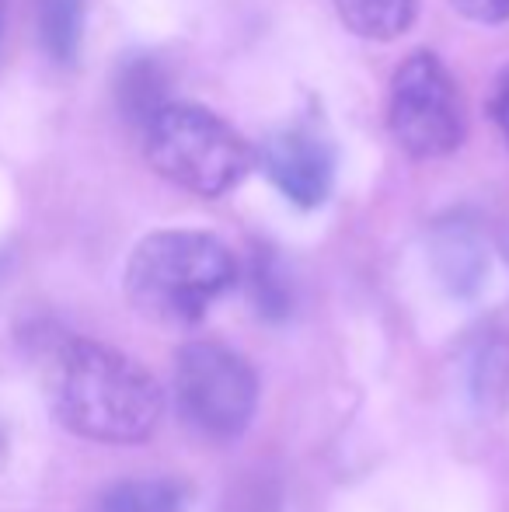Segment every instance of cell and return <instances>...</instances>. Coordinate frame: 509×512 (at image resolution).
Here are the masks:
<instances>
[{"instance_id": "12", "label": "cell", "mask_w": 509, "mask_h": 512, "mask_svg": "<svg viewBox=\"0 0 509 512\" xmlns=\"http://www.w3.org/2000/svg\"><path fill=\"white\" fill-rule=\"evenodd\" d=\"M457 14L478 25H503L509 21V0H450Z\"/></svg>"}, {"instance_id": "6", "label": "cell", "mask_w": 509, "mask_h": 512, "mask_svg": "<svg viewBox=\"0 0 509 512\" xmlns=\"http://www.w3.org/2000/svg\"><path fill=\"white\" fill-rule=\"evenodd\" d=\"M255 161L269 182L300 209H314L328 199L335 182V147L314 122H290L272 129L258 147Z\"/></svg>"}, {"instance_id": "9", "label": "cell", "mask_w": 509, "mask_h": 512, "mask_svg": "<svg viewBox=\"0 0 509 512\" xmlns=\"http://www.w3.org/2000/svg\"><path fill=\"white\" fill-rule=\"evenodd\" d=\"M339 21L370 42H394L412 28L415 0H332Z\"/></svg>"}, {"instance_id": "3", "label": "cell", "mask_w": 509, "mask_h": 512, "mask_svg": "<svg viewBox=\"0 0 509 512\" xmlns=\"http://www.w3.org/2000/svg\"><path fill=\"white\" fill-rule=\"evenodd\" d=\"M143 154L164 182L203 199L238 189L255 168V150L217 112L192 102H168L143 126Z\"/></svg>"}, {"instance_id": "2", "label": "cell", "mask_w": 509, "mask_h": 512, "mask_svg": "<svg viewBox=\"0 0 509 512\" xmlns=\"http://www.w3.org/2000/svg\"><path fill=\"white\" fill-rule=\"evenodd\" d=\"M238 283V262L217 234L206 230H154L126 262V297L147 321L185 328Z\"/></svg>"}, {"instance_id": "4", "label": "cell", "mask_w": 509, "mask_h": 512, "mask_svg": "<svg viewBox=\"0 0 509 512\" xmlns=\"http://www.w3.org/2000/svg\"><path fill=\"white\" fill-rule=\"evenodd\" d=\"M175 405L196 436L231 443L252 425L258 408L252 363L217 338L189 342L175 359Z\"/></svg>"}, {"instance_id": "1", "label": "cell", "mask_w": 509, "mask_h": 512, "mask_svg": "<svg viewBox=\"0 0 509 512\" xmlns=\"http://www.w3.org/2000/svg\"><path fill=\"white\" fill-rule=\"evenodd\" d=\"M49 401L74 436L133 446L157 429L164 391L136 359L95 338H63L49 356Z\"/></svg>"}, {"instance_id": "7", "label": "cell", "mask_w": 509, "mask_h": 512, "mask_svg": "<svg viewBox=\"0 0 509 512\" xmlns=\"http://www.w3.org/2000/svg\"><path fill=\"white\" fill-rule=\"evenodd\" d=\"M168 84V70L161 67L157 56H126L116 70V105L126 115V122H133L140 129L147 126L171 102Z\"/></svg>"}, {"instance_id": "8", "label": "cell", "mask_w": 509, "mask_h": 512, "mask_svg": "<svg viewBox=\"0 0 509 512\" xmlns=\"http://www.w3.org/2000/svg\"><path fill=\"white\" fill-rule=\"evenodd\" d=\"M88 0H35V28L46 56L60 67H74L84 46Z\"/></svg>"}, {"instance_id": "13", "label": "cell", "mask_w": 509, "mask_h": 512, "mask_svg": "<svg viewBox=\"0 0 509 512\" xmlns=\"http://www.w3.org/2000/svg\"><path fill=\"white\" fill-rule=\"evenodd\" d=\"M489 112H492V122H496V129L503 133L506 147H509V67L503 70V74H499L496 88H492Z\"/></svg>"}, {"instance_id": "14", "label": "cell", "mask_w": 509, "mask_h": 512, "mask_svg": "<svg viewBox=\"0 0 509 512\" xmlns=\"http://www.w3.org/2000/svg\"><path fill=\"white\" fill-rule=\"evenodd\" d=\"M4 18H7V0H0V39H4Z\"/></svg>"}, {"instance_id": "10", "label": "cell", "mask_w": 509, "mask_h": 512, "mask_svg": "<svg viewBox=\"0 0 509 512\" xmlns=\"http://www.w3.org/2000/svg\"><path fill=\"white\" fill-rule=\"evenodd\" d=\"M185 495L175 481L164 478H126L98 495L91 512H182Z\"/></svg>"}, {"instance_id": "11", "label": "cell", "mask_w": 509, "mask_h": 512, "mask_svg": "<svg viewBox=\"0 0 509 512\" xmlns=\"http://www.w3.org/2000/svg\"><path fill=\"white\" fill-rule=\"evenodd\" d=\"M436 262H440V272L457 290L475 286L485 272L482 244H478V237L464 223H450V227H443L436 234Z\"/></svg>"}, {"instance_id": "5", "label": "cell", "mask_w": 509, "mask_h": 512, "mask_svg": "<svg viewBox=\"0 0 509 512\" xmlns=\"http://www.w3.org/2000/svg\"><path fill=\"white\" fill-rule=\"evenodd\" d=\"M387 133L412 161H436L454 154L468 133L461 88L436 53H412L401 60L387 91Z\"/></svg>"}]
</instances>
